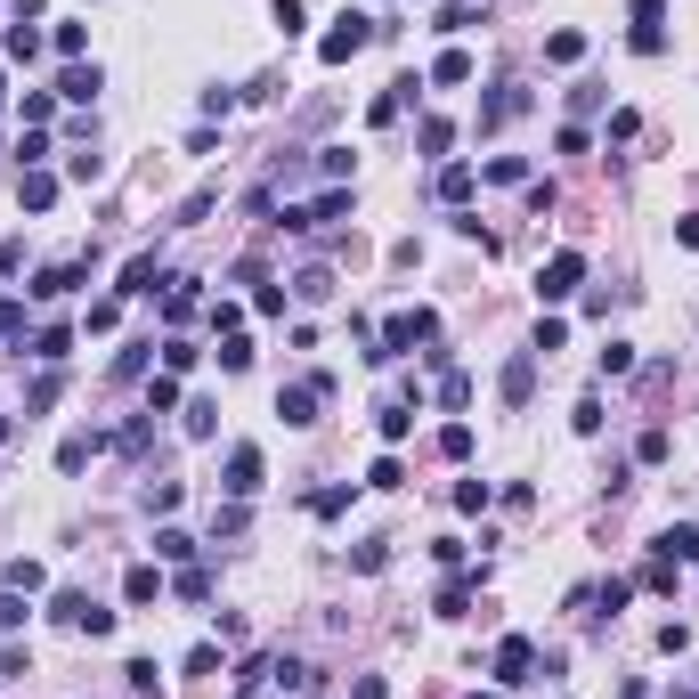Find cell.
Masks as SVG:
<instances>
[{
    "label": "cell",
    "mask_w": 699,
    "mask_h": 699,
    "mask_svg": "<svg viewBox=\"0 0 699 699\" xmlns=\"http://www.w3.org/2000/svg\"><path fill=\"white\" fill-rule=\"evenodd\" d=\"M431 334H439V317H431V309H399L391 326H383V350H374V366L407 358V350H415V342H431Z\"/></svg>",
    "instance_id": "1"
},
{
    "label": "cell",
    "mask_w": 699,
    "mask_h": 699,
    "mask_svg": "<svg viewBox=\"0 0 699 699\" xmlns=\"http://www.w3.org/2000/svg\"><path fill=\"white\" fill-rule=\"evenodd\" d=\"M374 33H383V25H374V17H358V9H342V17H334V33H326V41H317V57H326V66H350V57H358V49L374 41Z\"/></svg>",
    "instance_id": "2"
},
{
    "label": "cell",
    "mask_w": 699,
    "mask_h": 699,
    "mask_svg": "<svg viewBox=\"0 0 699 699\" xmlns=\"http://www.w3.org/2000/svg\"><path fill=\"white\" fill-rule=\"evenodd\" d=\"M326 391H334V383H326V374H309V383H293V391H277V415H285L293 431H309V423H317V407H326Z\"/></svg>",
    "instance_id": "3"
},
{
    "label": "cell",
    "mask_w": 699,
    "mask_h": 699,
    "mask_svg": "<svg viewBox=\"0 0 699 699\" xmlns=\"http://www.w3.org/2000/svg\"><path fill=\"white\" fill-rule=\"evenodd\" d=\"M529 675H537V643H529V634H504V643H496V683L521 691Z\"/></svg>",
    "instance_id": "4"
},
{
    "label": "cell",
    "mask_w": 699,
    "mask_h": 699,
    "mask_svg": "<svg viewBox=\"0 0 699 699\" xmlns=\"http://www.w3.org/2000/svg\"><path fill=\"white\" fill-rule=\"evenodd\" d=\"M578 277H586V252H553V261L537 269V301H569Z\"/></svg>",
    "instance_id": "5"
},
{
    "label": "cell",
    "mask_w": 699,
    "mask_h": 699,
    "mask_svg": "<svg viewBox=\"0 0 699 699\" xmlns=\"http://www.w3.org/2000/svg\"><path fill=\"white\" fill-rule=\"evenodd\" d=\"M334 220H350V187H326L317 204H293V212H285V228H301V236H309V228H334Z\"/></svg>",
    "instance_id": "6"
},
{
    "label": "cell",
    "mask_w": 699,
    "mask_h": 699,
    "mask_svg": "<svg viewBox=\"0 0 699 699\" xmlns=\"http://www.w3.org/2000/svg\"><path fill=\"white\" fill-rule=\"evenodd\" d=\"M220 488L244 504V496H261V448H228V472H220Z\"/></svg>",
    "instance_id": "7"
},
{
    "label": "cell",
    "mask_w": 699,
    "mask_h": 699,
    "mask_svg": "<svg viewBox=\"0 0 699 699\" xmlns=\"http://www.w3.org/2000/svg\"><path fill=\"white\" fill-rule=\"evenodd\" d=\"M659 25H667V0H634V49H643V57H659V49H667V33H659Z\"/></svg>",
    "instance_id": "8"
},
{
    "label": "cell",
    "mask_w": 699,
    "mask_h": 699,
    "mask_svg": "<svg viewBox=\"0 0 699 699\" xmlns=\"http://www.w3.org/2000/svg\"><path fill=\"white\" fill-rule=\"evenodd\" d=\"M269 675H277V691H285V699H317V691H326V675H317V667H301V659H277Z\"/></svg>",
    "instance_id": "9"
},
{
    "label": "cell",
    "mask_w": 699,
    "mask_h": 699,
    "mask_svg": "<svg viewBox=\"0 0 699 699\" xmlns=\"http://www.w3.org/2000/svg\"><path fill=\"white\" fill-rule=\"evenodd\" d=\"M122 602H131V610L163 602V569H155V561H131V578H122Z\"/></svg>",
    "instance_id": "10"
},
{
    "label": "cell",
    "mask_w": 699,
    "mask_h": 699,
    "mask_svg": "<svg viewBox=\"0 0 699 699\" xmlns=\"http://www.w3.org/2000/svg\"><path fill=\"white\" fill-rule=\"evenodd\" d=\"M82 277H90V261H57V269H41V277H33V293H41V301H66Z\"/></svg>",
    "instance_id": "11"
},
{
    "label": "cell",
    "mask_w": 699,
    "mask_h": 699,
    "mask_svg": "<svg viewBox=\"0 0 699 699\" xmlns=\"http://www.w3.org/2000/svg\"><path fill=\"white\" fill-rule=\"evenodd\" d=\"M529 391H537V350H521L504 366V407H529Z\"/></svg>",
    "instance_id": "12"
},
{
    "label": "cell",
    "mask_w": 699,
    "mask_h": 699,
    "mask_svg": "<svg viewBox=\"0 0 699 699\" xmlns=\"http://www.w3.org/2000/svg\"><path fill=\"white\" fill-rule=\"evenodd\" d=\"M98 448H106L98 431H74L66 448H57V472H66V480H74V472H90V456H98Z\"/></svg>",
    "instance_id": "13"
},
{
    "label": "cell",
    "mask_w": 699,
    "mask_h": 699,
    "mask_svg": "<svg viewBox=\"0 0 699 699\" xmlns=\"http://www.w3.org/2000/svg\"><path fill=\"white\" fill-rule=\"evenodd\" d=\"M163 285V261L155 252H131V261H122V293H155Z\"/></svg>",
    "instance_id": "14"
},
{
    "label": "cell",
    "mask_w": 699,
    "mask_h": 699,
    "mask_svg": "<svg viewBox=\"0 0 699 699\" xmlns=\"http://www.w3.org/2000/svg\"><path fill=\"white\" fill-rule=\"evenodd\" d=\"M98 90H106V74H98V66H66V82H57V98H74V106H90Z\"/></svg>",
    "instance_id": "15"
},
{
    "label": "cell",
    "mask_w": 699,
    "mask_h": 699,
    "mask_svg": "<svg viewBox=\"0 0 699 699\" xmlns=\"http://www.w3.org/2000/svg\"><path fill=\"white\" fill-rule=\"evenodd\" d=\"M659 561H699V521H675L659 537Z\"/></svg>",
    "instance_id": "16"
},
{
    "label": "cell",
    "mask_w": 699,
    "mask_h": 699,
    "mask_svg": "<svg viewBox=\"0 0 699 699\" xmlns=\"http://www.w3.org/2000/svg\"><path fill=\"white\" fill-rule=\"evenodd\" d=\"M521 106H529V90H496V98L480 106V131H504V122H513Z\"/></svg>",
    "instance_id": "17"
},
{
    "label": "cell",
    "mask_w": 699,
    "mask_h": 699,
    "mask_svg": "<svg viewBox=\"0 0 699 699\" xmlns=\"http://www.w3.org/2000/svg\"><path fill=\"white\" fill-rule=\"evenodd\" d=\"M17 204H25V212H49V204H57V179H49V171H25V179H17Z\"/></svg>",
    "instance_id": "18"
},
{
    "label": "cell",
    "mask_w": 699,
    "mask_h": 699,
    "mask_svg": "<svg viewBox=\"0 0 699 699\" xmlns=\"http://www.w3.org/2000/svg\"><path fill=\"white\" fill-rule=\"evenodd\" d=\"M0 578H9V594H41V586H49V569H41V561H25V553H17V561H9V569H0Z\"/></svg>",
    "instance_id": "19"
},
{
    "label": "cell",
    "mask_w": 699,
    "mask_h": 699,
    "mask_svg": "<svg viewBox=\"0 0 699 699\" xmlns=\"http://www.w3.org/2000/svg\"><path fill=\"white\" fill-rule=\"evenodd\" d=\"M545 57H553V66H578V57H586V33H569V25L545 33Z\"/></svg>",
    "instance_id": "20"
},
{
    "label": "cell",
    "mask_w": 699,
    "mask_h": 699,
    "mask_svg": "<svg viewBox=\"0 0 699 699\" xmlns=\"http://www.w3.org/2000/svg\"><path fill=\"white\" fill-rule=\"evenodd\" d=\"M472 187H480V171H472V163H448V171H439V196H448V204H464Z\"/></svg>",
    "instance_id": "21"
},
{
    "label": "cell",
    "mask_w": 699,
    "mask_h": 699,
    "mask_svg": "<svg viewBox=\"0 0 699 699\" xmlns=\"http://www.w3.org/2000/svg\"><path fill=\"white\" fill-rule=\"evenodd\" d=\"M66 350H74V334H66V326H49V334L33 342V358H41V366H66Z\"/></svg>",
    "instance_id": "22"
},
{
    "label": "cell",
    "mask_w": 699,
    "mask_h": 699,
    "mask_svg": "<svg viewBox=\"0 0 699 699\" xmlns=\"http://www.w3.org/2000/svg\"><path fill=\"white\" fill-rule=\"evenodd\" d=\"M179 407V374H155V383H147V415H171Z\"/></svg>",
    "instance_id": "23"
},
{
    "label": "cell",
    "mask_w": 699,
    "mask_h": 699,
    "mask_svg": "<svg viewBox=\"0 0 699 699\" xmlns=\"http://www.w3.org/2000/svg\"><path fill=\"white\" fill-rule=\"evenodd\" d=\"M90 610H98V602H90V594H74V586H66V594H57V602H49V618H66V626H82Z\"/></svg>",
    "instance_id": "24"
},
{
    "label": "cell",
    "mask_w": 699,
    "mask_h": 699,
    "mask_svg": "<svg viewBox=\"0 0 699 699\" xmlns=\"http://www.w3.org/2000/svg\"><path fill=\"white\" fill-rule=\"evenodd\" d=\"M350 496H358V488H317V496H309V513H317V521H334V513H350Z\"/></svg>",
    "instance_id": "25"
},
{
    "label": "cell",
    "mask_w": 699,
    "mask_h": 699,
    "mask_svg": "<svg viewBox=\"0 0 699 699\" xmlns=\"http://www.w3.org/2000/svg\"><path fill=\"white\" fill-rule=\"evenodd\" d=\"M431 82H448V90H456V82H472V57H464V49H448V57L431 66Z\"/></svg>",
    "instance_id": "26"
},
{
    "label": "cell",
    "mask_w": 699,
    "mask_h": 699,
    "mask_svg": "<svg viewBox=\"0 0 699 699\" xmlns=\"http://www.w3.org/2000/svg\"><path fill=\"white\" fill-rule=\"evenodd\" d=\"M439 456L464 464V456H472V423H448V431H439Z\"/></svg>",
    "instance_id": "27"
},
{
    "label": "cell",
    "mask_w": 699,
    "mask_h": 699,
    "mask_svg": "<svg viewBox=\"0 0 699 699\" xmlns=\"http://www.w3.org/2000/svg\"><path fill=\"white\" fill-rule=\"evenodd\" d=\"M293 293H301V301H326V293H334V269H301Z\"/></svg>",
    "instance_id": "28"
},
{
    "label": "cell",
    "mask_w": 699,
    "mask_h": 699,
    "mask_svg": "<svg viewBox=\"0 0 699 699\" xmlns=\"http://www.w3.org/2000/svg\"><path fill=\"white\" fill-rule=\"evenodd\" d=\"M212 431H220V407L196 399V407H187V439H212Z\"/></svg>",
    "instance_id": "29"
},
{
    "label": "cell",
    "mask_w": 699,
    "mask_h": 699,
    "mask_svg": "<svg viewBox=\"0 0 699 699\" xmlns=\"http://www.w3.org/2000/svg\"><path fill=\"white\" fill-rule=\"evenodd\" d=\"M9 57H17V66H33V57H41V33H33V25H9Z\"/></svg>",
    "instance_id": "30"
},
{
    "label": "cell",
    "mask_w": 699,
    "mask_h": 699,
    "mask_svg": "<svg viewBox=\"0 0 699 699\" xmlns=\"http://www.w3.org/2000/svg\"><path fill=\"white\" fill-rule=\"evenodd\" d=\"M155 553H163V561H187V553H196V537H187V529H155Z\"/></svg>",
    "instance_id": "31"
},
{
    "label": "cell",
    "mask_w": 699,
    "mask_h": 699,
    "mask_svg": "<svg viewBox=\"0 0 699 699\" xmlns=\"http://www.w3.org/2000/svg\"><path fill=\"white\" fill-rule=\"evenodd\" d=\"M179 496H187L179 480H155V488H147V513H179Z\"/></svg>",
    "instance_id": "32"
},
{
    "label": "cell",
    "mask_w": 699,
    "mask_h": 699,
    "mask_svg": "<svg viewBox=\"0 0 699 699\" xmlns=\"http://www.w3.org/2000/svg\"><path fill=\"white\" fill-rule=\"evenodd\" d=\"M187 366H196V342L171 334V342H163V374H187Z\"/></svg>",
    "instance_id": "33"
},
{
    "label": "cell",
    "mask_w": 699,
    "mask_h": 699,
    "mask_svg": "<svg viewBox=\"0 0 699 699\" xmlns=\"http://www.w3.org/2000/svg\"><path fill=\"white\" fill-rule=\"evenodd\" d=\"M220 366H228V374H244V366H252V342H244V334H228V342H220Z\"/></svg>",
    "instance_id": "34"
},
{
    "label": "cell",
    "mask_w": 699,
    "mask_h": 699,
    "mask_svg": "<svg viewBox=\"0 0 699 699\" xmlns=\"http://www.w3.org/2000/svg\"><path fill=\"white\" fill-rule=\"evenodd\" d=\"M439 407H472V383H464V374H439Z\"/></svg>",
    "instance_id": "35"
},
{
    "label": "cell",
    "mask_w": 699,
    "mask_h": 699,
    "mask_svg": "<svg viewBox=\"0 0 699 699\" xmlns=\"http://www.w3.org/2000/svg\"><path fill=\"white\" fill-rule=\"evenodd\" d=\"M667 448H675L667 431H643V439H634V456H643V464H667Z\"/></svg>",
    "instance_id": "36"
},
{
    "label": "cell",
    "mask_w": 699,
    "mask_h": 699,
    "mask_svg": "<svg viewBox=\"0 0 699 699\" xmlns=\"http://www.w3.org/2000/svg\"><path fill=\"white\" fill-rule=\"evenodd\" d=\"M171 586H179V602H204V594H212V578H204V569H179Z\"/></svg>",
    "instance_id": "37"
},
{
    "label": "cell",
    "mask_w": 699,
    "mask_h": 699,
    "mask_svg": "<svg viewBox=\"0 0 699 699\" xmlns=\"http://www.w3.org/2000/svg\"><path fill=\"white\" fill-rule=\"evenodd\" d=\"M488 179H496V187H513V179H529V163H521V155H496V163H488Z\"/></svg>",
    "instance_id": "38"
},
{
    "label": "cell",
    "mask_w": 699,
    "mask_h": 699,
    "mask_svg": "<svg viewBox=\"0 0 699 699\" xmlns=\"http://www.w3.org/2000/svg\"><path fill=\"white\" fill-rule=\"evenodd\" d=\"M114 317H122V301H90V317H82V326H90V334H114Z\"/></svg>",
    "instance_id": "39"
},
{
    "label": "cell",
    "mask_w": 699,
    "mask_h": 699,
    "mask_svg": "<svg viewBox=\"0 0 699 699\" xmlns=\"http://www.w3.org/2000/svg\"><path fill=\"white\" fill-rule=\"evenodd\" d=\"M187 675H220V643H196V651H187Z\"/></svg>",
    "instance_id": "40"
},
{
    "label": "cell",
    "mask_w": 699,
    "mask_h": 699,
    "mask_svg": "<svg viewBox=\"0 0 699 699\" xmlns=\"http://www.w3.org/2000/svg\"><path fill=\"white\" fill-rule=\"evenodd\" d=\"M317 171H326V179L342 187V179H350V147H326V155H317Z\"/></svg>",
    "instance_id": "41"
},
{
    "label": "cell",
    "mask_w": 699,
    "mask_h": 699,
    "mask_svg": "<svg viewBox=\"0 0 699 699\" xmlns=\"http://www.w3.org/2000/svg\"><path fill=\"white\" fill-rule=\"evenodd\" d=\"M561 342H569V326H561V317H545V326H537V358H553Z\"/></svg>",
    "instance_id": "42"
},
{
    "label": "cell",
    "mask_w": 699,
    "mask_h": 699,
    "mask_svg": "<svg viewBox=\"0 0 699 699\" xmlns=\"http://www.w3.org/2000/svg\"><path fill=\"white\" fill-rule=\"evenodd\" d=\"M41 155H49V139H41V131H25V139H17V163H25V171H41Z\"/></svg>",
    "instance_id": "43"
},
{
    "label": "cell",
    "mask_w": 699,
    "mask_h": 699,
    "mask_svg": "<svg viewBox=\"0 0 699 699\" xmlns=\"http://www.w3.org/2000/svg\"><path fill=\"white\" fill-rule=\"evenodd\" d=\"M602 374H634V342H610L602 350Z\"/></svg>",
    "instance_id": "44"
},
{
    "label": "cell",
    "mask_w": 699,
    "mask_h": 699,
    "mask_svg": "<svg viewBox=\"0 0 699 699\" xmlns=\"http://www.w3.org/2000/svg\"><path fill=\"white\" fill-rule=\"evenodd\" d=\"M0 334H9V342L25 350V309H17V301H0Z\"/></svg>",
    "instance_id": "45"
},
{
    "label": "cell",
    "mask_w": 699,
    "mask_h": 699,
    "mask_svg": "<svg viewBox=\"0 0 699 699\" xmlns=\"http://www.w3.org/2000/svg\"><path fill=\"white\" fill-rule=\"evenodd\" d=\"M269 17H277V33L293 41V33H301V0H277V9H269Z\"/></svg>",
    "instance_id": "46"
},
{
    "label": "cell",
    "mask_w": 699,
    "mask_h": 699,
    "mask_svg": "<svg viewBox=\"0 0 699 699\" xmlns=\"http://www.w3.org/2000/svg\"><path fill=\"white\" fill-rule=\"evenodd\" d=\"M25 269V236H9V244H0V277H17Z\"/></svg>",
    "instance_id": "47"
},
{
    "label": "cell",
    "mask_w": 699,
    "mask_h": 699,
    "mask_svg": "<svg viewBox=\"0 0 699 699\" xmlns=\"http://www.w3.org/2000/svg\"><path fill=\"white\" fill-rule=\"evenodd\" d=\"M0 626H25V594H9V586H0Z\"/></svg>",
    "instance_id": "48"
},
{
    "label": "cell",
    "mask_w": 699,
    "mask_h": 699,
    "mask_svg": "<svg viewBox=\"0 0 699 699\" xmlns=\"http://www.w3.org/2000/svg\"><path fill=\"white\" fill-rule=\"evenodd\" d=\"M350 699H391V683H383V675H358V683H350Z\"/></svg>",
    "instance_id": "49"
},
{
    "label": "cell",
    "mask_w": 699,
    "mask_h": 699,
    "mask_svg": "<svg viewBox=\"0 0 699 699\" xmlns=\"http://www.w3.org/2000/svg\"><path fill=\"white\" fill-rule=\"evenodd\" d=\"M675 244H691V252H699V212H683V220H675Z\"/></svg>",
    "instance_id": "50"
},
{
    "label": "cell",
    "mask_w": 699,
    "mask_h": 699,
    "mask_svg": "<svg viewBox=\"0 0 699 699\" xmlns=\"http://www.w3.org/2000/svg\"><path fill=\"white\" fill-rule=\"evenodd\" d=\"M41 9H49V0H9V17H17V25H33Z\"/></svg>",
    "instance_id": "51"
},
{
    "label": "cell",
    "mask_w": 699,
    "mask_h": 699,
    "mask_svg": "<svg viewBox=\"0 0 699 699\" xmlns=\"http://www.w3.org/2000/svg\"><path fill=\"white\" fill-rule=\"evenodd\" d=\"M0 439H9V415H0Z\"/></svg>",
    "instance_id": "52"
}]
</instances>
